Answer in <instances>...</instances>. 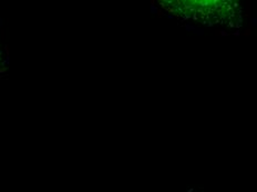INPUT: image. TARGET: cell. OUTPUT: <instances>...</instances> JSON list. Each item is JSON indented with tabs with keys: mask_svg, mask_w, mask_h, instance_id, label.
I'll return each instance as SVG.
<instances>
[{
	"mask_svg": "<svg viewBox=\"0 0 257 192\" xmlns=\"http://www.w3.org/2000/svg\"><path fill=\"white\" fill-rule=\"evenodd\" d=\"M169 4V9L174 15L185 16V17H196V19H201L203 16L207 14L211 19L224 23L237 20L239 18V13L235 12V9H238L237 5L234 3H223V2H176V3H167Z\"/></svg>",
	"mask_w": 257,
	"mask_h": 192,
	"instance_id": "1",
	"label": "cell"
}]
</instances>
